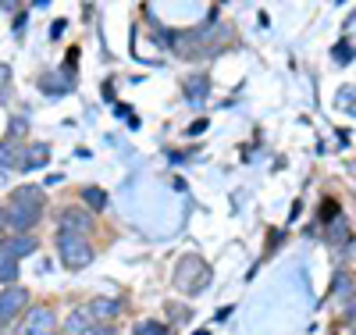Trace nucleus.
<instances>
[{"label":"nucleus","mask_w":356,"mask_h":335,"mask_svg":"<svg viewBox=\"0 0 356 335\" xmlns=\"http://www.w3.org/2000/svg\"><path fill=\"white\" fill-rule=\"evenodd\" d=\"M207 89H211L207 75H189V82H186V97H189V104H203V100H207Z\"/></svg>","instance_id":"nucleus-8"},{"label":"nucleus","mask_w":356,"mask_h":335,"mask_svg":"<svg viewBox=\"0 0 356 335\" xmlns=\"http://www.w3.org/2000/svg\"><path fill=\"white\" fill-rule=\"evenodd\" d=\"M50 161V146L47 143H33L25 150V161H22V171H33V168H43Z\"/></svg>","instance_id":"nucleus-7"},{"label":"nucleus","mask_w":356,"mask_h":335,"mask_svg":"<svg viewBox=\"0 0 356 335\" xmlns=\"http://www.w3.org/2000/svg\"><path fill=\"white\" fill-rule=\"evenodd\" d=\"M132 335H168V328L161 321H143V325L132 328Z\"/></svg>","instance_id":"nucleus-17"},{"label":"nucleus","mask_w":356,"mask_h":335,"mask_svg":"<svg viewBox=\"0 0 356 335\" xmlns=\"http://www.w3.org/2000/svg\"><path fill=\"white\" fill-rule=\"evenodd\" d=\"M8 82H11V68H8V65H0V93L8 89Z\"/></svg>","instance_id":"nucleus-19"},{"label":"nucleus","mask_w":356,"mask_h":335,"mask_svg":"<svg viewBox=\"0 0 356 335\" xmlns=\"http://www.w3.org/2000/svg\"><path fill=\"white\" fill-rule=\"evenodd\" d=\"M25 299H29V293H25V289L8 286L4 293H0V321H11V318L25 307Z\"/></svg>","instance_id":"nucleus-5"},{"label":"nucleus","mask_w":356,"mask_h":335,"mask_svg":"<svg viewBox=\"0 0 356 335\" xmlns=\"http://www.w3.org/2000/svg\"><path fill=\"white\" fill-rule=\"evenodd\" d=\"M196 335H207V332H196Z\"/></svg>","instance_id":"nucleus-24"},{"label":"nucleus","mask_w":356,"mask_h":335,"mask_svg":"<svg viewBox=\"0 0 356 335\" xmlns=\"http://www.w3.org/2000/svg\"><path fill=\"white\" fill-rule=\"evenodd\" d=\"M118 311H122V303H118V299H97L93 307H89V314H93V318H114Z\"/></svg>","instance_id":"nucleus-14"},{"label":"nucleus","mask_w":356,"mask_h":335,"mask_svg":"<svg viewBox=\"0 0 356 335\" xmlns=\"http://www.w3.org/2000/svg\"><path fill=\"white\" fill-rule=\"evenodd\" d=\"M18 161L11 157V146H4V143H0V171H8V168H15Z\"/></svg>","instance_id":"nucleus-18"},{"label":"nucleus","mask_w":356,"mask_h":335,"mask_svg":"<svg viewBox=\"0 0 356 335\" xmlns=\"http://www.w3.org/2000/svg\"><path fill=\"white\" fill-rule=\"evenodd\" d=\"M335 104H339L346 114H356V89H353V86H342L339 93H335Z\"/></svg>","instance_id":"nucleus-15"},{"label":"nucleus","mask_w":356,"mask_h":335,"mask_svg":"<svg viewBox=\"0 0 356 335\" xmlns=\"http://www.w3.org/2000/svg\"><path fill=\"white\" fill-rule=\"evenodd\" d=\"M72 86H75V75H72V68H61L57 75H47V79H40V89H43V93H68Z\"/></svg>","instance_id":"nucleus-6"},{"label":"nucleus","mask_w":356,"mask_h":335,"mask_svg":"<svg viewBox=\"0 0 356 335\" xmlns=\"http://www.w3.org/2000/svg\"><path fill=\"white\" fill-rule=\"evenodd\" d=\"M203 129H207V121H203V118H200V121H196V125H193V129H189V136H200V132H203Z\"/></svg>","instance_id":"nucleus-21"},{"label":"nucleus","mask_w":356,"mask_h":335,"mask_svg":"<svg viewBox=\"0 0 356 335\" xmlns=\"http://www.w3.org/2000/svg\"><path fill=\"white\" fill-rule=\"evenodd\" d=\"M82 200L93 207V210H104V207H107V193L97 189V186H86V189H82Z\"/></svg>","instance_id":"nucleus-16"},{"label":"nucleus","mask_w":356,"mask_h":335,"mask_svg":"<svg viewBox=\"0 0 356 335\" xmlns=\"http://www.w3.org/2000/svg\"><path fill=\"white\" fill-rule=\"evenodd\" d=\"M57 254H61L65 267H72V271H79V267H86L89 260H93V247H89V239L79 235V232L57 235Z\"/></svg>","instance_id":"nucleus-3"},{"label":"nucleus","mask_w":356,"mask_h":335,"mask_svg":"<svg viewBox=\"0 0 356 335\" xmlns=\"http://www.w3.org/2000/svg\"><path fill=\"white\" fill-rule=\"evenodd\" d=\"M8 225V215H4V210H0V228H4Z\"/></svg>","instance_id":"nucleus-23"},{"label":"nucleus","mask_w":356,"mask_h":335,"mask_svg":"<svg viewBox=\"0 0 356 335\" xmlns=\"http://www.w3.org/2000/svg\"><path fill=\"white\" fill-rule=\"evenodd\" d=\"M4 250H8L11 257H29V254H36V239H33V235H15Z\"/></svg>","instance_id":"nucleus-9"},{"label":"nucleus","mask_w":356,"mask_h":335,"mask_svg":"<svg viewBox=\"0 0 356 335\" xmlns=\"http://www.w3.org/2000/svg\"><path fill=\"white\" fill-rule=\"evenodd\" d=\"M353 289H356L353 275H349V271H339V275H335V286H332V296L346 303V299H353Z\"/></svg>","instance_id":"nucleus-10"},{"label":"nucleus","mask_w":356,"mask_h":335,"mask_svg":"<svg viewBox=\"0 0 356 335\" xmlns=\"http://www.w3.org/2000/svg\"><path fill=\"white\" fill-rule=\"evenodd\" d=\"M61 225H65L61 232H79V235H82V232L89 228V218H86V215H79V210H65Z\"/></svg>","instance_id":"nucleus-13"},{"label":"nucleus","mask_w":356,"mask_h":335,"mask_svg":"<svg viewBox=\"0 0 356 335\" xmlns=\"http://www.w3.org/2000/svg\"><path fill=\"white\" fill-rule=\"evenodd\" d=\"M89 335H114V328H107V325H100V328H93Z\"/></svg>","instance_id":"nucleus-22"},{"label":"nucleus","mask_w":356,"mask_h":335,"mask_svg":"<svg viewBox=\"0 0 356 335\" xmlns=\"http://www.w3.org/2000/svg\"><path fill=\"white\" fill-rule=\"evenodd\" d=\"M349 57H353V47H339V50H335V61H339V65H346Z\"/></svg>","instance_id":"nucleus-20"},{"label":"nucleus","mask_w":356,"mask_h":335,"mask_svg":"<svg viewBox=\"0 0 356 335\" xmlns=\"http://www.w3.org/2000/svg\"><path fill=\"white\" fill-rule=\"evenodd\" d=\"M65 328H68V335H89L93 332V325H89V311H72Z\"/></svg>","instance_id":"nucleus-11"},{"label":"nucleus","mask_w":356,"mask_h":335,"mask_svg":"<svg viewBox=\"0 0 356 335\" xmlns=\"http://www.w3.org/2000/svg\"><path fill=\"white\" fill-rule=\"evenodd\" d=\"M175 286L182 289V293H200L211 286V267H207L196 254L182 257L178 260V271H175Z\"/></svg>","instance_id":"nucleus-2"},{"label":"nucleus","mask_w":356,"mask_h":335,"mask_svg":"<svg viewBox=\"0 0 356 335\" xmlns=\"http://www.w3.org/2000/svg\"><path fill=\"white\" fill-rule=\"evenodd\" d=\"M43 215V193L36 186H22L15 196H11V215H8V225L25 232V228H33Z\"/></svg>","instance_id":"nucleus-1"},{"label":"nucleus","mask_w":356,"mask_h":335,"mask_svg":"<svg viewBox=\"0 0 356 335\" xmlns=\"http://www.w3.org/2000/svg\"><path fill=\"white\" fill-rule=\"evenodd\" d=\"M54 332H57V318L50 307H33L18 325V335H54Z\"/></svg>","instance_id":"nucleus-4"},{"label":"nucleus","mask_w":356,"mask_h":335,"mask_svg":"<svg viewBox=\"0 0 356 335\" xmlns=\"http://www.w3.org/2000/svg\"><path fill=\"white\" fill-rule=\"evenodd\" d=\"M15 275H18V257H11L8 250H0V282H15Z\"/></svg>","instance_id":"nucleus-12"}]
</instances>
